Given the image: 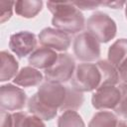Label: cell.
<instances>
[{"mask_svg": "<svg viewBox=\"0 0 127 127\" xmlns=\"http://www.w3.org/2000/svg\"><path fill=\"white\" fill-rule=\"evenodd\" d=\"M47 6L53 14V26L67 34H75L84 28V16L71 1H49Z\"/></svg>", "mask_w": 127, "mask_h": 127, "instance_id": "1", "label": "cell"}, {"mask_svg": "<svg viewBox=\"0 0 127 127\" xmlns=\"http://www.w3.org/2000/svg\"><path fill=\"white\" fill-rule=\"evenodd\" d=\"M86 31L99 43H108L116 36L117 26L106 13L95 12L87 19Z\"/></svg>", "mask_w": 127, "mask_h": 127, "instance_id": "2", "label": "cell"}, {"mask_svg": "<svg viewBox=\"0 0 127 127\" xmlns=\"http://www.w3.org/2000/svg\"><path fill=\"white\" fill-rule=\"evenodd\" d=\"M101 84V73L96 64H80L75 67L71 85L81 92L96 90Z\"/></svg>", "mask_w": 127, "mask_h": 127, "instance_id": "3", "label": "cell"}, {"mask_svg": "<svg viewBox=\"0 0 127 127\" xmlns=\"http://www.w3.org/2000/svg\"><path fill=\"white\" fill-rule=\"evenodd\" d=\"M38 98L50 109L57 111L63 106L66 96V86L59 82L46 80L43 82L37 92Z\"/></svg>", "mask_w": 127, "mask_h": 127, "instance_id": "4", "label": "cell"}, {"mask_svg": "<svg viewBox=\"0 0 127 127\" xmlns=\"http://www.w3.org/2000/svg\"><path fill=\"white\" fill-rule=\"evenodd\" d=\"M75 70L74 59L69 54H60L57 62L49 68L45 69V77L47 80L63 83L69 80Z\"/></svg>", "mask_w": 127, "mask_h": 127, "instance_id": "5", "label": "cell"}, {"mask_svg": "<svg viewBox=\"0 0 127 127\" xmlns=\"http://www.w3.org/2000/svg\"><path fill=\"white\" fill-rule=\"evenodd\" d=\"M73 53L81 62H93L100 57L99 42L87 32L81 33L74 38Z\"/></svg>", "mask_w": 127, "mask_h": 127, "instance_id": "6", "label": "cell"}, {"mask_svg": "<svg viewBox=\"0 0 127 127\" xmlns=\"http://www.w3.org/2000/svg\"><path fill=\"white\" fill-rule=\"evenodd\" d=\"M122 97V92L115 85L98 87L92 94L91 103L95 109H115Z\"/></svg>", "mask_w": 127, "mask_h": 127, "instance_id": "7", "label": "cell"}, {"mask_svg": "<svg viewBox=\"0 0 127 127\" xmlns=\"http://www.w3.org/2000/svg\"><path fill=\"white\" fill-rule=\"evenodd\" d=\"M27 100L25 91L13 84L0 86V107L1 110L15 111L21 110Z\"/></svg>", "mask_w": 127, "mask_h": 127, "instance_id": "8", "label": "cell"}, {"mask_svg": "<svg viewBox=\"0 0 127 127\" xmlns=\"http://www.w3.org/2000/svg\"><path fill=\"white\" fill-rule=\"evenodd\" d=\"M39 41L43 47L64 52L70 46V37L67 33L54 28H45L39 34Z\"/></svg>", "mask_w": 127, "mask_h": 127, "instance_id": "9", "label": "cell"}, {"mask_svg": "<svg viewBox=\"0 0 127 127\" xmlns=\"http://www.w3.org/2000/svg\"><path fill=\"white\" fill-rule=\"evenodd\" d=\"M36 46V36L31 32L21 31L11 35L10 37L9 48L18 58H25L29 54H32Z\"/></svg>", "mask_w": 127, "mask_h": 127, "instance_id": "10", "label": "cell"}, {"mask_svg": "<svg viewBox=\"0 0 127 127\" xmlns=\"http://www.w3.org/2000/svg\"><path fill=\"white\" fill-rule=\"evenodd\" d=\"M59 55L52 49L42 47L36 49L29 57L28 63L35 68L47 69L51 67L58 60Z\"/></svg>", "mask_w": 127, "mask_h": 127, "instance_id": "11", "label": "cell"}, {"mask_svg": "<svg viewBox=\"0 0 127 127\" xmlns=\"http://www.w3.org/2000/svg\"><path fill=\"white\" fill-rule=\"evenodd\" d=\"M43 81V74L33 66H24L14 77L13 82L23 87L36 86Z\"/></svg>", "mask_w": 127, "mask_h": 127, "instance_id": "12", "label": "cell"}, {"mask_svg": "<svg viewBox=\"0 0 127 127\" xmlns=\"http://www.w3.org/2000/svg\"><path fill=\"white\" fill-rule=\"evenodd\" d=\"M0 81H7L16 76L19 64L16 59L9 53L2 51L0 53Z\"/></svg>", "mask_w": 127, "mask_h": 127, "instance_id": "13", "label": "cell"}, {"mask_svg": "<svg viewBox=\"0 0 127 127\" xmlns=\"http://www.w3.org/2000/svg\"><path fill=\"white\" fill-rule=\"evenodd\" d=\"M127 59V39L115 41L108 50V62L117 69Z\"/></svg>", "mask_w": 127, "mask_h": 127, "instance_id": "14", "label": "cell"}, {"mask_svg": "<svg viewBox=\"0 0 127 127\" xmlns=\"http://www.w3.org/2000/svg\"><path fill=\"white\" fill-rule=\"evenodd\" d=\"M16 13L24 18H34L43 8V1L41 0H19L15 2Z\"/></svg>", "mask_w": 127, "mask_h": 127, "instance_id": "15", "label": "cell"}, {"mask_svg": "<svg viewBox=\"0 0 127 127\" xmlns=\"http://www.w3.org/2000/svg\"><path fill=\"white\" fill-rule=\"evenodd\" d=\"M27 106L30 113L43 120H51L57 115V111L50 109L48 106H46L44 103L40 101L37 93H35L34 95H32V97L29 98Z\"/></svg>", "mask_w": 127, "mask_h": 127, "instance_id": "16", "label": "cell"}, {"mask_svg": "<svg viewBox=\"0 0 127 127\" xmlns=\"http://www.w3.org/2000/svg\"><path fill=\"white\" fill-rule=\"evenodd\" d=\"M101 73V86L116 85L119 82V74L117 69L108 61H99L96 63Z\"/></svg>", "mask_w": 127, "mask_h": 127, "instance_id": "17", "label": "cell"}, {"mask_svg": "<svg viewBox=\"0 0 127 127\" xmlns=\"http://www.w3.org/2000/svg\"><path fill=\"white\" fill-rule=\"evenodd\" d=\"M83 94L81 91L76 90L74 87L66 86V96L63 106L61 107L62 111L66 110H77L83 103Z\"/></svg>", "mask_w": 127, "mask_h": 127, "instance_id": "18", "label": "cell"}, {"mask_svg": "<svg viewBox=\"0 0 127 127\" xmlns=\"http://www.w3.org/2000/svg\"><path fill=\"white\" fill-rule=\"evenodd\" d=\"M118 122L117 116L112 112L99 111L92 116L88 127H117Z\"/></svg>", "mask_w": 127, "mask_h": 127, "instance_id": "19", "label": "cell"}, {"mask_svg": "<svg viewBox=\"0 0 127 127\" xmlns=\"http://www.w3.org/2000/svg\"><path fill=\"white\" fill-rule=\"evenodd\" d=\"M13 116V127H46L41 118L35 115H27L23 112H16Z\"/></svg>", "mask_w": 127, "mask_h": 127, "instance_id": "20", "label": "cell"}, {"mask_svg": "<svg viewBox=\"0 0 127 127\" xmlns=\"http://www.w3.org/2000/svg\"><path fill=\"white\" fill-rule=\"evenodd\" d=\"M58 127H85V124L76 111L66 110L59 117Z\"/></svg>", "mask_w": 127, "mask_h": 127, "instance_id": "21", "label": "cell"}, {"mask_svg": "<svg viewBox=\"0 0 127 127\" xmlns=\"http://www.w3.org/2000/svg\"><path fill=\"white\" fill-rule=\"evenodd\" d=\"M119 88L121 89L122 97H121V100L118 106L115 108V111L120 116H122L124 119L127 120V84L122 83L119 85Z\"/></svg>", "mask_w": 127, "mask_h": 127, "instance_id": "22", "label": "cell"}, {"mask_svg": "<svg viewBox=\"0 0 127 127\" xmlns=\"http://www.w3.org/2000/svg\"><path fill=\"white\" fill-rule=\"evenodd\" d=\"M13 5H15L14 1H0V23H4L11 18Z\"/></svg>", "mask_w": 127, "mask_h": 127, "instance_id": "23", "label": "cell"}, {"mask_svg": "<svg viewBox=\"0 0 127 127\" xmlns=\"http://www.w3.org/2000/svg\"><path fill=\"white\" fill-rule=\"evenodd\" d=\"M72 3L77 9H81V10H92L100 5H103V1H91V0L72 1Z\"/></svg>", "mask_w": 127, "mask_h": 127, "instance_id": "24", "label": "cell"}, {"mask_svg": "<svg viewBox=\"0 0 127 127\" xmlns=\"http://www.w3.org/2000/svg\"><path fill=\"white\" fill-rule=\"evenodd\" d=\"M0 127H13V116L5 110H1L0 113Z\"/></svg>", "mask_w": 127, "mask_h": 127, "instance_id": "25", "label": "cell"}, {"mask_svg": "<svg viewBox=\"0 0 127 127\" xmlns=\"http://www.w3.org/2000/svg\"><path fill=\"white\" fill-rule=\"evenodd\" d=\"M117 71L119 74V79H121L124 84H127V59L119 65Z\"/></svg>", "mask_w": 127, "mask_h": 127, "instance_id": "26", "label": "cell"}, {"mask_svg": "<svg viewBox=\"0 0 127 127\" xmlns=\"http://www.w3.org/2000/svg\"><path fill=\"white\" fill-rule=\"evenodd\" d=\"M124 3L125 2H123V1H121V2H118V1H116V2H103V5H108L114 9H117V8H120Z\"/></svg>", "mask_w": 127, "mask_h": 127, "instance_id": "27", "label": "cell"}, {"mask_svg": "<svg viewBox=\"0 0 127 127\" xmlns=\"http://www.w3.org/2000/svg\"><path fill=\"white\" fill-rule=\"evenodd\" d=\"M117 127H127V123L125 121H119Z\"/></svg>", "mask_w": 127, "mask_h": 127, "instance_id": "28", "label": "cell"}, {"mask_svg": "<svg viewBox=\"0 0 127 127\" xmlns=\"http://www.w3.org/2000/svg\"><path fill=\"white\" fill-rule=\"evenodd\" d=\"M125 16H126V19H127V2H126V6H125Z\"/></svg>", "mask_w": 127, "mask_h": 127, "instance_id": "29", "label": "cell"}]
</instances>
